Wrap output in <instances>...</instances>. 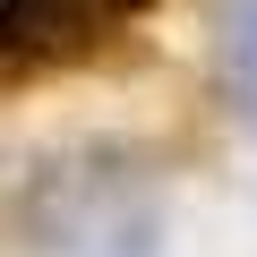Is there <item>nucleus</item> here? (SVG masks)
<instances>
[{"label":"nucleus","instance_id":"nucleus-2","mask_svg":"<svg viewBox=\"0 0 257 257\" xmlns=\"http://www.w3.org/2000/svg\"><path fill=\"white\" fill-rule=\"evenodd\" d=\"M146 9H155V0H94V18H103V26H111V18H146Z\"/></svg>","mask_w":257,"mask_h":257},{"label":"nucleus","instance_id":"nucleus-1","mask_svg":"<svg viewBox=\"0 0 257 257\" xmlns=\"http://www.w3.org/2000/svg\"><path fill=\"white\" fill-rule=\"evenodd\" d=\"M103 43L94 0H0V77L69 69Z\"/></svg>","mask_w":257,"mask_h":257}]
</instances>
